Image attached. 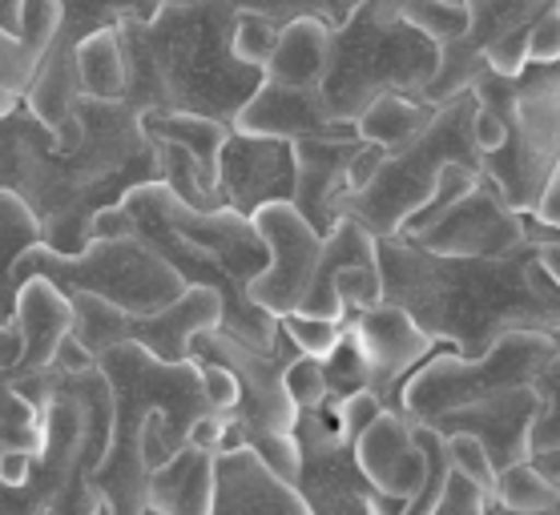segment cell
Here are the masks:
<instances>
[{
    "label": "cell",
    "instance_id": "obj_1",
    "mask_svg": "<svg viewBox=\"0 0 560 515\" xmlns=\"http://www.w3.org/2000/svg\"><path fill=\"white\" fill-rule=\"evenodd\" d=\"M153 177L141 126L117 101L77 97L65 129L45 126L28 101L0 114V186L33 210L40 242L57 254L85 250L97 218Z\"/></svg>",
    "mask_w": 560,
    "mask_h": 515
},
{
    "label": "cell",
    "instance_id": "obj_2",
    "mask_svg": "<svg viewBox=\"0 0 560 515\" xmlns=\"http://www.w3.org/2000/svg\"><path fill=\"white\" fill-rule=\"evenodd\" d=\"M133 230L162 254L182 274L186 286H210L222 294V323L218 327L243 339L246 347L270 351L282 323L250 299L255 282L270 262V250L258 234L255 218L238 214L230 206L194 210L178 194L153 186H138L121 206L97 218V234ZM93 234V238H97Z\"/></svg>",
    "mask_w": 560,
    "mask_h": 515
},
{
    "label": "cell",
    "instance_id": "obj_3",
    "mask_svg": "<svg viewBox=\"0 0 560 515\" xmlns=\"http://www.w3.org/2000/svg\"><path fill=\"white\" fill-rule=\"evenodd\" d=\"M16 286L28 278H49L61 294H97L121 311H162L182 299V274L153 250L150 242L121 230V234H97L77 254H57L45 242L28 246L13 266Z\"/></svg>",
    "mask_w": 560,
    "mask_h": 515
},
{
    "label": "cell",
    "instance_id": "obj_4",
    "mask_svg": "<svg viewBox=\"0 0 560 515\" xmlns=\"http://www.w3.org/2000/svg\"><path fill=\"white\" fill-rule=\"evenodd\" d=\"M190 359H210V363H222L234 371V378H238V407L230 411V419L243 428L246 447L275 476L294 483V476H299V443H294L299 407L287 395L282 375L299 359V347L279 330L275 347L258 351V347H246L243 339L226 335L222 327H210L194 339Z\"/></svg>",
    "mask_w": 560,
    "mask_h": 515
},
{
    "label": "cell",
    "instance_id": "obj_5",
    "mask_svg": "<svg viewBox=\"0 0 560 515\" xmlns=\"http://www.w3.org/2000/svg\"><path fill=\"white\" fill-rule=\"evenodd\" d=\"M73 339L97 359L117 342H141L162 363H186L202 330L222 323V294L210 286H186L178 302L162 311H121L97 294H73Z\"/></svg>",
    "mask_w": 560,
    "mask_h": 515
},
{
    "label": "cell",
    "instance_id": "obj_6",
    "mask_svg": "<svg viewBox=\"0 0 560 515\" xmlns=\"http://www.w3.org/2000/svg\"><path fill=\"white\" fill-rule=\"evenodd\" d=\"M255 226L267 242L270 262L250 282V299L275 318L294 315L303 306L306 290L315 286L318 262H323V230L291 198L262 206L255 214Z\"/></svg>",
    "mask_w": 560,
    "mask_h": 515
},
{
    "label": "cell",
    "instance_id": "obj_7",
    "mask_svg": "<svg viewBox=\"0 0 560 515\" xmlns=\"http://www.w3.org/2000/svg\"><path fill=\"white\" fill-rule=\"evenodd\" d=\"M359 351L368 359V390L380 395L387 411L404 415V383L423 359L435 354V339L399 306V302H375L368 311L347 318Z\"/></svg>",
    "mask_w": 560,
    "mask_h": 515
},
{
    "label": "cell",
    "instance_id": "obj_8",
    "mask_svg": "<svg viewBox=\"0 0 560 515\" xmlns=\"http://www.w3.org/2000/svg\"><path fill=\"white\" fill-rule=\"evenodd\" d=\"M359 471L383 495L411 500L428 476V452H423L416 423L399 411H380L355 440Z\"/></svg>",
    "mask_w": 560,
    "mask_h": 515
},
{
    "label": "cell",
    "instance_id": "obj_9",
    "mask_svg": "<svg viewBox=\"0 0 560 515\" xmlns=\"http://www.w3.org/2000/svg\"><path fill=\"white\" fill-rule=\"evenodd\" d=\"M13 318L21 327V359L4 371L9 383L52 363L61 342L73 335V302H69V294L52 286L49 278H28V282H21Z\"/></svg>",
    "mask_w": 560,
    "mask_h": 515
},
{
    "label": "cell",
    "instance_id": "obj_10",
    "mask_svg": "<svg viewBox=\"0 0 560 515\" xmlns=\"http://www.w3.org/2000/svg\"><path fill=\"white\" fill-rule=\"evenodd\" d=\"M234 145H238V162H234V153L218 162V169H222V201L230 210L255 218L270 201L291 198V165H287L282 145H275V141L262 145V157H250L246 141H234Z\"/></svg>",
    "mask_w": 560,
    "mask_h": 515
},
{
    "label": "cell",
    "instance_id": "obj_11",
    "mask_svg": "<svg viewBox=\"0 0 560 515\" xmlns=\"http://www.w3.org/2000/svg\"><path fill=\"white\" fill-rule=\"evenodd\" d=\"M214 455L182 447L166 467L150 476V507L162 515H214Z\"/></svg>",
    "mask_w": 560,
    "mask_h": 515
},
{
    "label": "cell",
    "instance_id": "obj_12",
    "mask_svg": "<svg viewBox=\"0 0 560 515\" xmlns=\"http://www.w3.org/2000/svg\"><path fill=\"white\" fill-rule=\"evenodd\" d=\"M40 242V222L33 218L25 201L16 198L13 189L0 186V323H9L16 315V286L13 278V266L16 258L28 250V246H37Z\"/></svg>",
    "mask_w": 560,
    "mask_h": 515
},
{
    "label": "cell",
    "instance_id": "obj_13",
    "mask_svg": "<svg viewBox=\"0 0 560 515\" xmlns=\"http://www.w3.org/2000/svg\"><path fill=\"white\" fill-rule=\"evenodd\" d=\"M497 507L504 515H560V483L536 459H512L497 471Z\"/></svg>",
    "mask_w": 560,
    "mask_h": 515
},
{
    "label": "cell",
    "instance_id": "obj_14",
    "mask_svg": "<svg viewBox=\"0 0 560 515\" xmlns=\"http://www.w3.org/2000/svg\"><path fill=\"white\" fill-rule=\"evenodd\" d=\"M557 359L548 366L545 390H540V407H536L533 423H528V440H524V452L528 459L552 471L560 483V302H557Z\"/></svg>",
    "mask_w": 560,
    "mask_h": 515
},
{
    "label": "cell",
    "instance_id": "obj_15",
    "mask_svg": "<svg viewBox=\"0 0 560 515\" xmlns=\"http://www.w3.org/2000/svg\"><path fill=\"white\" fill-rule=\"evenodd\" d=\"M444 452L452 476H459L464 483L480 491V512L485 515H504L497 507V459L488 452V443L471 431H447L444 435Z\"/></svg>",
    "mask_w": 560,
    "mask_h": 515
},
{
    "label": "cell",
    "instance_id": "obj_16",
    "mask_svg": "<svg viewBox=\"0 0 560 515\" xmlns=\"http://www.w3.org/2000/svg\"><path fill=\"white\" fill-rule=\"evenodd\" d=\"M323 371H327V390H331L327 402H339V399H347V395H355V390L368 387V359H363L355 335H351V323H347L339 347L323 359Z\"/></svg>",
    "mask_w": 560,
    "mask_h": 515
},
{
    "label": "cell",
    "instance_id": "obj_17",
    "mask_svg": "<svg viewBox=\"0 0 560 515\" xmlns=\"http://www.w3.org/2000/svg\"><path fill=\"white\" fill-rule=\"evenodd\" d=\"M282 335L299 347V354H311V359H327V354L339 347L347 330V318H323V315H303V311H294V315H282Z\"/></svg>",
    "mask_w": 560,
    "mask_h": 515
},
{
    "label": "cell",
    "instance_id": "obj_18",
    "mask_svg": "<svg viewBox=\"0 0 560 515\" xmlns=\"http://www.w3.org/2000/svg\"><path fill=\"white\" fill-rule=\"evenodd\" d=\"M335 290L347 306V318L368 311L375 302H383V270L380 258L375 262H343L335 270Z\"/></svg>",
    "mask_w": 560,
    "mask_h": 515
},
{
    "label": "cell",
    "instance_id": "obj_19",
    "mask_svg": "<svg viewBox=\"0 0 560 515\" xmlns=\"http://www.w3.org/2000/svg\"><path fill=\"white\" fill-rule=\"evenodd\" d=\"M282 383H287V395H291V402L299 411H315V407H323L327 395H331V390H327L323 359H311V354H299V359L287 366Z\"/></svg>",
    "mask_w": 560,
    "mask_h": 515
},
{
    "label": "cell",
    "instance_id": "obj_20",
    "mask_svg": "<svg viewBox=\"0 0 560 515\" xmlns=\"http://www.w3.org/2000/svg\"><path fill=\"white\" fill-rule=\"evenodd\" d=\"M45 443L40 423H0V455H33Z\"/></svg>",
    "mask_w": 560,
    "mask_h": 515
},
{
    "label": "cell",
    "instance_id": "obj_21",
    "mask_svg": "<svg viewBox=\"0 0 560 515\" xmlns=\"http://www.w3.org/2000/svg\"><path fill=\"white\" fill-rule=\"evenodd\" d=\"M16 359H21V327H16V318H9V323H0V375Z\"/></svg>",
    "mask_w": 560,
    "mask_h": 515
},
{
    "label": "cell",
    "instance_id": "obj_22",
    "mask_svg": "<svg viewBox=\"0 0 560 515\" xmlns=\"http://www.w3.org/2000/svg\"><path fill=\"white\" fill-rule=\"evenodd\" d=\"M141 515H162V512H158V507H145V512H141Z\"/></svg>",
    "mask_w": 560,
    "mask_h": 515
}]
</instances>
